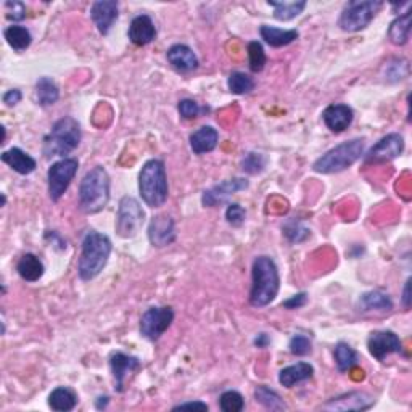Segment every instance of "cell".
I'll return each mask as SVG.
<instances>
[{"instance_id": "cell-1", "label": "cell", "mask_w": 412, "mask_h": 412, "mask_svg": "<svg viewBox=\"0 0 412 412\" xmlns=\"http://www.w3.org/2000/svg\"><path fill=\"white\" fill-rule=\"evenodd\" d=\"M280 289V275L277 264L269 256L254 258L252 266L250 305L264 308L275 300Z\"/></svg>"}, {"instance_id": "cell-2", "label": "cell", "mask_w": 412, "mask_h": 412, "mask_svg": "<svg viewBox=\"0 0 412 412\" xmlns=\"http://www.w3.org/2000/svg\"><path fill=\"white\" fill-rule=\"evenodd\" d=\"M111 250L110 238L97 231H89L83 238V252L78 264L79 277L85 282L95 279L107 266Z\"/></svg>"}, {"instance_id": "cell-3", "label": "cell", "mask_w": 412, "mask_h": 412, "mask_svg": "<svg viewBox=\"0 0 412 412\" xmlns=\"http://www.w3.org/2000/svg\"><path fill=\"white\" fill-rule=\"evenodd\" d=\"M110 202V176L103 166L85 172L79 186V206L84 213L95 214Z\"/></svg>"}, {"instance_id": "cell-4", "label": "cell", "mask_w": 412, "mask_h": 412, "mask_svg": "<svg viewBox=\"0 0 412 412\" xmlns=\"http://www.w3.org/2000/svg\"><path fill=\"white\" fill-rule=\"evenodd\" d=\"M139 192L150 208H160L167 200L166 166L161 160H149L139 172Z\"/></svg>"}, {"instance_id": "cell-5", "label": "cell", "mask_w": 412, "mask_h": 412, "mask_svg": "<svg viewBox=\"0 0 412 412\" xmlns=\"http://www.w3.org/2000/svg\"><path fill=\"white\" fill-rule=\"evenodd\" d=\"M81 142V126L74 118L67 116L58 119L53 124L50 132L44 139V155L47 158L52 156L69 155L78 149Z\"/></svg>"}, {"instance_id": "cell-6", "label": "cell", "mask_w": 412, "mask_h": 412, "mask_svg": "<svg viewBox=\"0 0 412 412\" xmlns=\"http://www.w3.org/2000/svg\"><path fill=\"white\" fill-rule=\"evenodd\" d=\"M364 153V140L353 139L329 150L313 165V170L319 174H335L353 166Z\"/></svg>"}, {"instance_id": "cell-7", "label": "cell", "mask_w": 412, "mask_h": 412, "mask_svg": "<svg viewBox=\"0 0 412 412\" xmlns=\"http://www.w3.org/2000/svg\"><path fill=\"white\" fill-rule=\"evenodd\" d=\"M382 7L383 2H380V0L350 2L340 15L338 26L346 32H357L361 29H366Z\"/></svg>"}, {"instance_id": "cell-8", "label": "cell", "mask_w": 412, "mask_h": 412, "mask_svg": "<svg viewBox=\"0 0 412 412\" xmlns=\"http://www.w3.org/2000/svg\"><path fill=\"white\" fill-rule=\"evenodd\" d=\"M145 213L137 200L132 197H123L118 206L116 232L119 237L131 238L137 235L140 227L144 226Z\"/></svg>"}, {"instance_id": "cell-9", "label": "cell", "mask_w": 412, "mask_h": 412, "mask_svg": "<svg viewBox=\"0 0 412 412\" xmlns=\"http://www.w3.org/2000/svg\"><path fill=\"white\" fill-rule=\"evenodd\" d=\"M79 167V161L76 158H63L53 163L48 170L47 181H48V195L52 202H58L63 197L64 192L68 191L69 184L76 176Z\"/></svg>"}, {"instance_id": "cell-10", "label": "cell", "mask_w": 412, "mask_h": 412, "mask_svg": "<svg viewBox=\"0 0 412 412\" xmlns=\"http://www.w3.org/2000/svg\"><path fill=\"white\" fill-rule=\"evenodd\" d=\"M174 321V311L171 306H153L140 317V335L150 341H156L171 327Z\"/></svg>"}, {"instance_id": "cell-11", "label": "cell", "mask_w": 412, "mask_h": 412, "mask_svg": "<svg viewBox=\"0 0 412 412\" xmlns=\"http://www.w3.org/2000/svg\"><path fill=\"white\" fill-rule=\"evenodd\" d=\"M367 348L377 361H383L385 357L401 353L403 351V343H401L399 337L392 330H378V332H372L371 337L367 340Z\"/></svg>"}, {"instance_id": "cell-12", "label": "cell", "mask_w": 412, "mask_h": 412, "mask_svg": "<svg viewBox=\"0 0 412 412\" xmlns=\"http://www.w3.org/2000/svg\"><path fill=\"white\" fill-rule=\"evenodd\" d=\"M404 150V139L401 137L399 134H388L385 135L383 139L378 140V142L373 145V147L369 150L366 155V163H387L403 153Z\"/></svg>"}, {"instance_id": "cell-13", "label": "cell", "mask_w": 412, "mask_h": 412, "mask_svg": "<svg viewBox=\"0 0 412 412\" xmlns=\"http://www.w3.org/2000/svg\"><path fill=\"white\" fill-rule=\"evenodd\" d=\"M248 188V181L243 177H234V179H227V181L218 184V186L208 188V191L203 192L202 202L205 206L208 208H214V206L226 203L232 195L245 191Z\"/></svg>"}, {"instance_id": "cell-14", "label": "cell", "mask_w": 412, "mask_h": 412, "mask_svg": "<svg viewBox=\"0 0 412 412\" xmlns=\"http://www.w3.org/2000/svg\"><path fill=\"white\" fill-rule=\"evenodd\" d=\"M149 238L153 247H167L176 240L174 221L166 214H158L151 219L149 226Z\"/></svg>"}, {"instance_id": "cell-15", "label": "cell", "mask_w": 412, "mask_h": 412, "mask_svg": "<svg viewBox=\"0 0 412 412\" xmlns=\"http://www.w3.org/2000/svg\"><path fill=\"white\" fill-rule=\"evenodd\" d=\"M376 399L364 392H351L330 399L322 406L325 411H366L371 409Z\"/></svg>"}, {"instance_id": "cell-16", "label": "cell", "mask_w": 412, "mask_h": 412, "mask_svg": "<svg viewBox=\"0 0 412 412\" xmlns=\"http://www.w3.org/2000/svg\"><path fill=\"white\" fill-rule=\"evenodd\" d=\"M119 5L115 0H99L92 5L90 18L94 21L100 34L107 36L110 32L111 26L118 20Z\"/></svg>"}, {"instance_id": "cell-17", "label": "cell", "mask_w": 412, "mask_h": 412, "mask_svg": "<svg viewBox=\"0 0 412 412\" xmlns=\"http://www.w3.org/2000/svg\"><path fill=\"white\" fill-rule=\"evenodd\" d=\"M140 361L135 356H129L124 353H113L110 357V369L113 377H115L116 392H124V380H126L129 373H134L140 371Z\"/></svg>"}, {"instance_id": "cell-18", "label": "cell", "mask_w": 412, "mask_h": 412, "mask_svg": "<svg viewBox=\"0 0 412 412\" xmlns=\"http://www.w3.org/2000/svg\"><path fill=\"white\" fill-rule=\"evenodd\" d=\"M355 113L348 105H343V103H335V105H330L324 110L322 119L330 131L335 134H340L346 131L350 128V124L353 123Z\"/></svg>"}, {"instance_id": "cell-19", "label": "cell", "mask_w": 412, "mask_h": 412, "mask_svg": "<svg viewBox=\"0 0 412 412\" xmlns=\"http://www.w3.org/2000/svg\"><path fill=\"white\" fill-rule=\"evenodd\" d=\"M129 41L132 42L134 46L144 47L149 46L150 42H153L156 37V28L153 21L149 15H139L131 21V26H129L128 31Z\"/></svg>"}, {"instance_id": "cell-20", "label": "cell", "mask_w": 412, "mask_h": 412, "mask_svg": "<svg viewBox=\"0 0 412 412\" xmlns=\"http://www.w3.org/2000/svg\"><path fill=\"white\" fill-rule=\"evenodd\" d=\"M167 62L174 69L181 73H191L198 68V58L188 46L176 44L166 53Z\"/></svg>"}, {"instance_id": "cell-21", "label": "cell", "mask_w": 412, "mask_h": 412, "mask_svg": "<svg viewBox=\"0 0 412 412\" xmlns=\"http://www.w3.org/2000/svg\"><path fill=\"white\" fill-rule=\"evenodd\" d=\"M0 158H2L5 165H8L15 172H18V174L21 176L31 174V172H34L37 167L36 160L18 147H13L7 151H4V153L0 155Z\"/></svg>"}, {"instance_id": "cell-22", "label": "cell", "mask_w": 412, "mask_h": 412, "mask_svg": "<svg viewBox=\"0 0 412 412\" xmlns=\"http://www.w3.org/2000/svg\"><path fill=\"white\" fill-rule=\"evenodd\" d=\"M314 376V367L309 362H296L294 366L282 369L279 373V383L285 388H294L295 385L309 380Z\"/></svg>"}, {"instance_id": "cell-23", "label": "cell", "mask_w": 412, "mask_h": 412, "mask_svg": "<svg viewBox=\"0 0 412 412\" xmlns=\"http://www.w3.org/2000/svg\"><path fill=\"white\" fill-rule=\"evenodd\" d=\"M218 140L219 134L213 126H203L191 135V149L193 150V153L197 155L210 153V151H213L216 149Z\"/></svg>"}, {"instance_id": "cell-24", "label": "cell", "mask_w": 412, "mask_h": 412, "mask_svg": "<svg viewBox=\"0 0 412 412\" xmlns=\"http://www.w3.org/2000/svg\"><path fill=\"white\" fill-rule=\"evenodd\" d=\"M16 270H18L20 277L26 282H37L42 279V275L46 273L44 264L36 254L26 253L21 256V259L16 264Z\"/></svg>"}, {"instance_id": "cell-25", "label": "cell", "mask_w": 412, "mask_h": 412, "mask_svg": "<svg viewBox=\"0 0 412 412\" xmlns=\"http://www.w3.org/2000/svg\"><path fill=\"white\" fill-rule=\"evenodd\" d=\"M259 34H261L263 39L268 42L270 47L289 46V44H291V42H295L298 37H300V32H298L296 29H280V28H274V26H268V25L261 26Z\"/></svg>"}, {"instance_id": "cell-26", "label": "cell", "mask_w": 412, "mask_h": 412, "mask_svg": "<svg viewBox=\"0 0 412 412\" xmlns=\"http://www.w3.org/2000/svg\"><path fill=\"white\" fill-rule=\"evenodd\" d=\"M411 21H412V12L408 10V12L398 16V18L390 25L388 39L392 44L394 46L408 44L409 34H411Z\"/></svg>"}, {"instance_id": "cell-27", "label": "cell", "mask_w": 412, "mask_h": 412, "mask_svg": "<svg viewBox=\"0 0 412 412\" xmlns=\"http://www.w3.org/2000/svg\"><path fill=\"white\" fill-rule=\"evenodd\" d=\"M76 404H78V394L67 387L55 388L48 397V406L57 412L73 411Z\"/></svg>"}, {"instance_id": "cell-28", "label": "cell", "mask_w": 412, "mask_h": 412, "mask_svg": "<svg viewBox=\"0 0 412 412\" xmlns=\"http://www.w3.org/2000/svg\"><path fill=\"white\" fill-rule=\"evenodd\" d=\"M4 37L7 41V44L13 48L15 52H25L26 48L31 46L32 36L31 32L25 28V26L12 25L4 31Z\"/></svg>"}, {"instance_id": "cell-29", "label": "cell", "mask_w": 412, "mask_h": 412, "mask_svg": "<svg viewBox=\"0 0 412 412\" xmlns=\"http://www.w3.org/2000/svg\"><path fill=\"white\" fill-rule=\"evenodd\" d=\"M60 97V90H58V85L55 84V81L47 78H39L36 84V99L37 103H39L41 107H50L53 103H57Z\"/></svg>"}, {"instance_id": "cell-30", "label": "cell", "mask_w": 412, "mask_h": 412, "mask_svg": "<svg viewBox=\"0 0 412 412\" xmlns=\"http://www.w3.org/2000/svg\"><path fill=\"white\" fill-rule=\"evenodd\" d=\"M361 306L364 308V311H392L393 301L383 291L373 290L361 296Z\"/></svg>"}, {"instance_id": "cell-31", "label": "cell", "mask_w": 412, "mask_h": 412, "mask_svg": "<svg viewBox=\"0 0 412 412\" xmlns=\"http://www.w3.org/2000/svg\"><path fill=\"white\" fill-rule=\"evenodd\" d=\"M334 356L335 364H337L340 372L351 371V369L357 366V362H359V356H357L356 351L351 348L348 343H345V341H340V343L335 346Z\"/></svg>"}, {"instance_id": "cell-32", "label": "cell", "mask_w": 412, "mask_h": 412, "mask_svg": "<svg viewBox=\"0 0 412 412\" xmlns=\"http://www.w3.org/2000/svg\"><path fill=\"white\" fill-rule=\"evenodd\" d=\"M268 5L274 8V18L279 21L294 20L306 8L305 0H301V2H273V0H269Z\"/></svg>"}, {"instance_id": "cell-33", "label": "cell", "mask_w": 412, "mask_h": 412, "mask_svg": "<svg viewBox=\"0 0 412 412\" xmlns=\"http://www.w3.org/2000/svg\"><path fill=\"white\" fill-rule=\"evenodd\" d=\"M254 398H256L258 403L263 404L266 409L284 411L287 408L279 394L275 393L274 390L266 387V385H259V387H256V390H254Z\"/></svg>"}, {"instance_id": "cell-34", "label": "cell", "mask_w": 412, "mask_h": 412, "mask_svg": "<svg viewBox=\"0 0 412 412\" xmlns=\"http://www.w3.org/2000/svg\"><path fill=\"white\" fill-rule=\"evenodd\" d=\"M227 85H229V90L232 92V94L243 95V94H250V92L254 89V81L245 73L234 71L229 76Z\"/></svg>"}, {"instance_id": "cell-35", "label": "cell", "mask_w": 412, "mask_h": 412, "mask_svg": "<svg viewBox=\"0 0 412 412\" xmlns=\"http://www.w3.org/2000/svg\"><path fill=\"white\" fill-rule=\"evenodd\" d=\"M266 62H268V58H266V52L261 46V42L252 41L250 44H248V64H250L252 71L253 73L263 71L266 67Z\"/></svg>"}, {"instance_id": "cell-36", "label": "cell", "mask_w": 412, "mask_h": 412, "mask_svg": "<svg viewBox=\"0 0 412 412\" xmlns=\"http://www.w3.org/2000/svg\"><path fill=\"white\" fill-rule=\"evenodd\" d=\"M409 73V67H408V62L406 60H398L394 58L392 62H388L385 64V79L388 81V83H398V81L404 79L406 76Z\"/></svg>"}, {"instance_id": "cell-37", "label": "cell", "mask_w": 412, "mask_h": 412, "mask_svg": "<svg viewBox=\"0 0 412 412\" xmlns=\"http://www.w3.org/2000/svg\"><path fill=\"white\" fill-rule=\"evenodd\" d=\"M219 408L224 412H240L245 408V399H243L238 392L229 390V392H224L221 394Z\"/></svg>"}, {"instance_id": "cell-38", "label": "cell", "mask_w": 412, "mask_h": 412, "mask_svg": "<svg viewBox=\"0 0 412 412\" xmlns=\"http://www.w3.org/2000/svg\"><path fill=\"white\" fill-rule=\"evenodd\" d=\"M266 163H268V160H266L263 153H254V151H252V153L245 155V158H243L242 170L248 172V174H258V172L264 171Z\"/></svg>"}, {"instance_id": "cell-39", "label": "cell", "mask_w": 412, "mask_h": 412, "mask_svg": "<svg viewBox=\"0 0 412 412\" xmlns=\"http://www.w3.org/2000/svg\"><path fill=\"white\" fill-rule=\"evenodd\" d=\"M290 353L295 355V356H306L311 353L313 350V345H311V340H309L306 335H294L290 340Z\"/></svg>"}, {"instance_id": "cell-40", "label": "cell", "mask_w": 412, "mask_h": 412, "mask_svg": "<svg viewBox=\"0 0 412 412\" xmlns=\"http://www.w3.org/2000/svg\"><path fill=\"white\" fill-rule=\"evenodd\" d=\"M284 234L291 243H300V242H305L309 237V231L306 229V227H303L300 222L291 221L284 227Z\"/></svg>"}, {"instance_id": "cell-41", "label": "cell", "mask_w": 412, "mask_h": 412, "mask_svg": "<svg viewBox=\"0 0 412 412\" xmlns=\"http://www.w3.org/2000/svg\"><path fill=\"white\" fill-rule=\"evenodd\" d=\"M245 218H247V211L242 208L240 205H229L227 206L226 210V219L227 222H229L231 226L234 227H240L243 222H245Z\"/></svg>"}, {"instance_id": "cell-42", "label": "cell", "mask_w": 412, "mask_h": 412, "mask_svg": "<svg viewBox=\"0 0 412 412\" xmlns=\"http://www.w3.org/2000/svg\"><path fill=\"white\" fill-rule=\"evenodd\" d=\"M177 110H179V115H181L184 119H193L200 115L202 108H200V105L195 100L184 99L179 102Z\"/></svg>"}, {"instance_id": "cell-43", "label": "cell", "mask_w": 412, "mask_h": 412, "mask_svg": "<svg viewBox=\"0 0 412 412\" xmlns=\"http://www.w3.org/2000/svg\"><path fill=\"white\" fill-rule=\"evenodd\" d=\"M5 12L10 21H21L26 18V7L21 2H5Z\"/></svg>"}, {"instance_id": "cell-44", "label": "cell", "mask_w": 412, "mask_h": 412, "mask_svg": "<svg viewBox=\"0 0 412 412\" xmlns=\"http://www.w3.org/2000/svg\"><path fill=\"white\" fill-rule=\"evenodd\" d=\"M306 303H308V295L305 294V291H301V294L291 296L290 300L282 303V306H284L285 309H300L305 306Z\"/></svg>"}, {"instance_id": "cell-45", "label": "cell", "mask_w": 412, "mask_h": 412, "mask_svg": "<svg viewBox=\"0 0 412 412\" xmlns=\"http://www.w3.org/2000/svg\"><path fill=\"white\" fill-rule=\"evenodd\" d=\"M21 97L23 95H21V92L18 89H12V90L5 92L2 100H4V103H7L8 107H15L16 103L21 102Z\"/></svg>"}, {"instance_id": "cell-46", "label": "cell", "mask_w": 412, "mask_h": 412, "mask_svg": "<svg viewBox=\"0 0 412 412\" xmlns=\"http://www.w3.org/2000/svg\"><path fill=\"white\" fill-rule=\"evenodd\" d=\"M181 409H200V411H208V404L202 403V401H193V403H182L176 406L172 411H181Z\"/></svg>"}, {"instance_id": "cell-47", "label": "cell", "mask_w": 412, "mask_h": 412, "mask_svg": "<svg viewBox=\"0 0 412 412\" xmlns=\"http://www.w3.org/2000/svg\"><path fill=\"white\" fill-rule=\"evenodd\" d=\"M269 343H270V338L266 334H259L258 337L254 338V345H256L258 348H266Z\"/></svg>"}, {"instance_id": "cell-48", "label": "cell", "mask_w": 412, "mask_h": 412, "mask_svg": "<svg viewBox=\"0 0 412 412\" xmlns=\"http://www.w3.org/2000/svg\"><path fill=\"white\" fill-rule=\"evenodd\" d=\"M409 287H411V279H408L406 280V285H404V296H403V303H404V306L409 309V306H411V296H409Z\"/></svg>"}, {"instance_id": "cell-49", "label": "cell", "mask_w": 412, "mask_h": 412, "mask_svg": "<svg viewBox=\"0 0 412 412\" xmlns=\"http://www.w3.org/2000/svg\"><path fill=\"white\" fill-rule=\"evenodd\" d=\"M5 203H7V197H5V193H2V206H5Z\"/></svg>"}]
</instances>
